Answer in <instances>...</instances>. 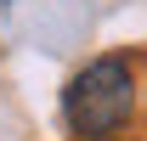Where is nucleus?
<instances>
[{
    "mask_svg": "<svg viewBox=\"0 0 147 141\" xmlns=\"http://www.w3.org/2000/svg\"><path fill=\"white\" fill-rule=\"evenodd\" d=\"M136 113V73H130L125 56H96L68 79L62 90V119H68L74 136L108 141L119 124Z\"/></svg>",
    "mask_w": 147,
    "mask_h": 141,
    "instance_id": "nucleus-1",
    "label": "nucleus"
}]
</instances>
